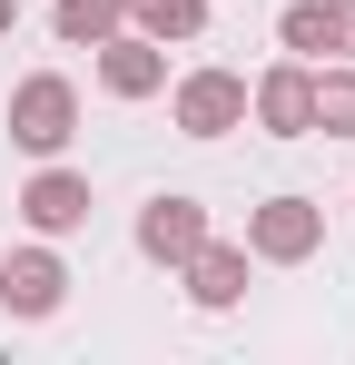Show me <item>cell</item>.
Masks as SVG:
<instances>
[{"instance_id": "obj_2", "label": "cell", "mask_w": 355, "mask_h": 365, "mask_svg": "<svg viewBox=\"0 0 355 365\" xmlns=\"http://www.w3.org/2000/svg\"><path fill=\"white\" fill-rule=\"evenodd\" d=\"M59 306H69V257H59V237H30L0 257V316L10 326H50Z\"/></svg>"}, {"instance_id": "obj_3", "label": "cell", "mask_w": 355, "mask_h": 365, "mask_svg": "<svg viewBox=\"0 0 355 365\" xmlns=\"http://www.w3.org/2000/svg\"><path fill=\"white\" fill-rule=\"evenodd\" d=\"M316 247H326V207H316V197L277 187V197L247 207V257H257V267H306Z\"/></svg>"}, {"instance_id": "obj_13", "label": "cell", "mask_w": 355, "mask_h": 365, "mask_svg": "<svg viewBox=\"0 0 355 365\" xmlns=\"http://www.w3.org/2000/svg\"><path fill=\"white\" fill-rule=\"evenodd\" d=\"M128 30H148L158 50H178V40L207 30V0H128Z\"/></svg>"}, {"instance_id": "obj_8", "label": "cell", "mask_w": 355, "mask_h": 365, "mask_svg": "<svg viewBox=\"0 0 355 365\" xmlns=\"http://www.w3.org/2000/svg\"><path fill=\"white\" fill-rule=\"evenodd\" d=\"M89 60H99V89H109V99H158V89H168V50H158L148 30H109Z\"/></svg>"}, {"instance_id": "obj_11", "label": "cell", "mask_w": 355, "mask_h": 365, "mask_svg": "<svg viewBox=\"0 0 355 365\" xmlns=\"http://www.w3.org/2000/svg\"><path fill=\"white\" fill-rule=\"evenodd\" d=\"M50 30L69 50H99L109 30H128V0H50Z\"/></svg>"}, {"instance_id": "obj_9", "label": "cell", "mask_w": 355, "mask_h": 365, "mask_svg": "<svg viewBox=\"0 0 355 365\" xmlns=\"http://www.w3.org/2000/svg\"><path fill=\"white\" fill-rule=\"evenodd\" d=\"M197 237H207V207H197L187 187H158V197L138 207V257H148V267H187Z\"/></svg>"}, {"instance_id": "obj_7", "label": "cell", "mask_w": 355, "mask_h": 365, "mask_svg": "<svg viewBox=\"0 0 355 365\" xmlns=\"http://www.w3.org/2000/svg\"><path fill=\"white\" fill-rule=\"evenodd\" d=\"M247 267H257V257H247V237H217V227H207V237L187 247V267H178V277H187V306H197V316L247 306Z\"/></svg>"}, {"instance_id": "obj_6", "label": "cell", "mask_w": 355, "mask_h": 365, "mask_svg": "<svg viewBox=\"0 0 355 365\" xmlns=\"http://www.w3.org/2000/svg\"><path fill=\"white\" fill-rule=\"evenodd\" d=\"M247 119L267 138H316V60H277L247 79Z\"/></svg>"}, {"instance_id": "obj_12", "label": "cell", "mask_w": 355, "mask_h": 365, "mask_svg": "<svg viewBox=\"0 0 355 365\" xmlns=\"http://www.w3.org/2000/svg\"><path fill=\"white\" fill-rule=\"evenodd\" d=\"M316 138H355V60H316Z\"/></svg>"}, {"instance_id": "obj_4", "label": "cell", "mask_w": 355, "mask_h": 365, "mask_svg": "<svg viewBox=\"0 0 355 365\" xmlns=\"http://www.w3.org/2000/svg\"><path fill=\"white\" fill-rule=\"evenodd\" d=\"M168 119H178V138H227V128H247V69H178L168 79Z\"/></svg>"}, {"instance_id": "obj_10", "label": "cell", "mask_w": 355, "mask_h": 365, "mask_svg": "<svg viewBox=\"0 0 355 365\" xmlns=\"http://www.w3.org/2000/svg\"><path fill=\"white\" fill-rule=\"evenodd\" d=\"M277 50H287V60H346L336 0H287V10H277Z\"/></svg>"}, {"instance_id": "obj_1", "label": "cell", "mask_w": 355, "mask_h": 365, "mask_svg": "<svg viewBox=\"0 0 355 365\" xmlns=\"http://www.w3.org/2000/svg\"><path fill=\"white\" fill-rule=\"evenodd\" d=\"M79 138V89L59 79V69H30L20 89H10V148L20 158H59Z\"/></svg>"}, {"instance_id": "obj_14", "label": "cell", "mask_w": 355, "mask_h": 365, "mask_svg": "<svg viewBox=\"0 0 355 365\" xmlns=\"http://www.w3.org/2000/svg\"><path fill=\"white\" fill-rule=\"evenodd\" d=\"M336 30H346V60H355V0H336Z\"/></svg>"}, {"instance_id": "obj_5", "label": "cell", "mask_w": 355, "mask_h": 365, "mask_svg": "<svg viewBox=\"0 0 355 365\" xmlns=\"http://www.w3.org/2000/svg\"><path fill=\"white\" fill-rule=\"evenodd\" d=\"M10 207H20V227H30V237H79V227H89V207H99V187L79 178V168H59V158H40L30 187H20Z\"/></svg>"}, {"instance_id": "obj_15", "label": "cell", "mask_w": 355, "mask_h": 365, "mask_svg": "<svg viewBox=\"0 0 355 365\" xmlns=\"http://www.w3.org/2000/svg\"><path fill=\"white\" fill-rule=\"evenodd\" d=\"M10 20H20V0H0V40H10Z\"/></svg>"}]
</instances>
